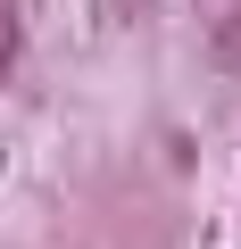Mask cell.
I'll use <instances>...</instances> for the list:
<instances>
[{"mask_svg": "<svg viewBox=\"0 0 241 249\" xmlns=\"http://www.w3.org/2000/svg\"><path fill=\"white\" fill-rule=\"evenodd\" d=\"M216 58H224V67H241V9H233V25L216 34Z\"/></svg>", "mask_w": 241, "mask_h": 249, "instance_id": "obj_2", "label": "cell"}, {"mask_svg": "<svg viewBox=\"0 0 241 249\" xmlns=\"http://www.w3.org/2000/svg\"><path fill=\"white\" fill-rule=\"evenodd\" d=\"M17 50H25V25H17V9L0 0V83L17 75Z\"/></svg>", "mask_w": 241, "mask_h": 249, "instance_id": "obj_1", "label": "cell"}]
</instances>
